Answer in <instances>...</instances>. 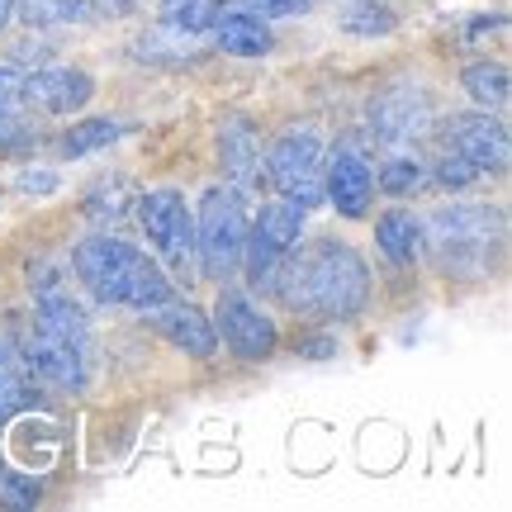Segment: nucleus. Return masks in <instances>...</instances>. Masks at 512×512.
Returning <instances> with one entry per match:
<instances>
[{
	"instance_id": "nucleus-5",
	"label": "nucleus",
	"mask_w": 512,
	"mask_h": 512,
	"mask_svg": "<svg viewBox=\"0 0 512 512\" xmlns=\"http://www.w3.org/2000/svg\"><path fill=\"white\" fill-rule=\"evenodd\" d=\"M266 185H271L280 200L299 204L304 214L323 204V171H328V147L318 133H285L275 138L266 152Z\"/></svg>"
},
{
	"instance_id": "nucleus-21",
	"label": "nucleus",
	"mask_w": 512,
	"mask_h": 512,
	"mask_svg": "<svg viewBox=\"0 0 512 512\" xmlns=\"http://www.w3.org/2000/svg\"><path fill=\"white\" fill-rule=\"evenodd\" d=\"M119 133L124 128L114 124V119H81V124H72L57 138V152L62 157H86V152H100V147L119 143Z\"/></svg>"
},
{
	"instance_id": "nucleus-10",
	"label": "nucleus",
	"mask_w": 512,
	"mask_h": 512,
	"mask_svg": "<svg viewBox=\"0 0 512 512\" xmlns=\"http://www.w3.org/2000/svg\"><path fill=\"white\" fill-rule=\"evenodd\" d=\"M437 119V105L422 86H389L370 100V128L380 143H413Z\"/></svg>"
},
{
	"instance_id": "nucleus-18",
	"label": "nucleus",
	"mask_w": 512,
	"mask_h": 512,
	"mask_svg": "<svg viewBox=\"0 0 512 512\" xmlns=\"http://www.w3.org/2000/svg\"><path fill=\"white\" fill-rule=\"evenodd\" d=\"M460 81H465V95L475 100L479 110H503L512 95V81L503 62H475V67H465Z\"/></svg>"
},
{
	"instance_id": "nucleus-16",
	"label": "nucleus",
	"mask_w": 512,
	"mask_h": 512,
	"mask_svg": "<svg viewBox=\"0 0 512 512\" xmlns=\"http://www.w3.org/2000/svg\"><path fill=\"white\" fill-rule=\"evenodd\" d=\"M375 242L389 266H418L422 252H427V233H422V219H413L408 209H389L375 223Z\"/></svg>"
},
{
	"instance_id": "nucleus-9",
	"label": "nucleus",
	"mask_w": 512,
	"mask_h": 512,
	"mask_svg": "<svg viewBox=\"0 0 512 512\" xmlns=\"http://www.w3.org/2000/svg\"><path fill=\"white\" fill-rule=\"evenodd\" d=\"M446 152H456L475 166L479 176H503L508 171V128L503 119H494L489 110H470V114H451L446 119Z\"/></svg>"
},
{
	"instance_id": "nucleus-1",
	"label": "nucleus",
	"mask_w": 512,
	"mask_h": 512,
	"mask_svg": "<svg viewBox=\"0 0 512 512\" xmlns=\"http://www.w3.org/2000/svg\"><path fill=\"white\" fill-rule=\"evenodd\" d=\"M275 294L290 313L323 318V323H347L366 309L370 271L351 242L318 238L285 256V266L275 275Z\"/></svg>"
},
{
	"instance_id": "nucleus-7",
	"label": "nucleus",
	"mask_w": 512,
	"mask_h": 512,
	"mask_svg": "<svg viewBox=\"0 0 512 512\" xmlns=\"http://www.w3.org/2000/svg\"><path fill=\"white\" fill-rule=\"evenodd\" d=\"M304 238V209L290 200L261 204L256 223L247 228V247H242V266L256 290H275V275L285 266V256Z\"/></svg>"
},
{
	"instance_id": "nucleus-8",
	"label": "nucleus",
	"mask_w": 512,
	"mask_h": 512,
	"mask_svg": "<svg viewBox=\"0 0 512 512\" xmlns=\"http://www.w3.org/2000/svg\"><path fill=\"white\" fill-rule=\"evenodd\" d=\"M214 332L223 337V347L233 351L238 361H271L280 347V328L266 309H256L247 294L223 290L214 304Z\"/></svg>"
},
{
	"instance_id": "nucleus-12",
	"label": "nucleus",
	"mask_w": 512,
	"mask_h": 512,
	"mask_svg": "<svg viewBox=\"0 0 512 512\" xmlns=\"http://www.w3.org/2000/svg\"><path fill=\"white\" fill-rule=\"evenodd\" d=\"M323 195L332 200V209L342 219H366L370 200H375V171L361 152H337L328 157V171H323Z\"/></svg>"
},
{
	"instance_id": "nucleus-11",
	"label": "nucleus",
	"mask_w": 512,
	"mask_h": 512,
	"mask_svg": "<svg viewBox=\"0 0 512 512\" xmlns=\"http://www.w3.org/2000/svg\"><path fill=\"white\" fill-rule=\"evenodd\" d=\"M147 313H152L147 323L162 332L176 351H185L190 361H209V356L219 351L214 318H209L204 309H195V304H171V299H166V304H157V309H147Z\"/></svg>"
},
{
	"instance_id": "nucleus-2",
	"label": "nucleus",
	"mask_w": 512,
	"mask_h": 512,
	"mask_svg": "<svg viewBox=\"0 0 512 512\" xmlns=\"http://www.w3.org/2000/svg\"><path fill=\"white\" fill-rule=\"evenodd\" d=\"M72 271L91 290L95 304H124V309H157L171 299V275L157 256L133 247L124 238L95 233L72 247Z\"/></svg>"
},
{
	"instance_id": "nucleus-22",
	"label": "nucleus",
	"mask_w": 512,
	"mask_h": 512,
	"mask_svg": "<svg viewBox=\"0 0 512 512\" xmlns=\"http://www.w3.org/2000/svg\"><path fill=\"white\" fill-rule=\"evenodd\" d=\"M394 24H399V15L389 10V5H380V0H356L347 15H342V29L356 38H375V34H394Z\"/></svg>"
},
{
	"instance_id": "nucleus-4",
	"label": "nucleus",
	"mask_w": 512,
	"mask_h": 512,
	"mask_svg": "<svg viewBox=\"0 0 512 512\" xmlns=\"http://www.w3.org/2000/svg\"><path fill=\"white\" fill-rule=\"evenodd\" d=\"M247 200L238 185H209L200 209H195V256H200L204 280L228 285L233 271L242 266V247H247Z\"/></svg>"
},
{
	"instance_id": "nucleus-24",
	"label": "nucleus",
	"mask_w": 512,
	"mask_h": 512,
	"mask_svg": "<svg viewBox=\"0 0 512 512\" xmlns=\"http://www.w3.org/2000/svg\"><path fill=\"white\" fill-rule=\"evenodd\" d=\"M29 399V384H24V361H15L10 351L0 347V413H10Z\"/></svg>"
},
{
	"instance_id": "nucleus-26",
	"label": "nucleus",
	"mask_w": 512,
	"mask_h": 512,
	"mask_svg": "<svg viewBox=\"0 0 512 512\" xmlns=\"http://www.w3.org/2000/svg\"><path fill=\"white\" fill-rule=\"evenodd\" d=\"M34 138H38L34 124L15 119V110H0V152H19V147H29Z\"/></svg>"
},
{
	"instance_id": "nucleus-13",
	"label": "nucleus",
	"mask_w": 512,
	"mask_h": 512,
	"mask_svg": "<svg viewBox=\"0 0 512 512\" xmlns=\"http://www.w3.org/2000/svg\"><path fill=\"white\" fill-rule=\"evenodd\" d=\"M24 366L38 370L43 380H53L57 389H86L91 384V351L72 347V342H62L53 332L34 328V342L24 351Z\"/></svg>"
},
{
	"instance_id": "nucleus-3",
	"label": "nucleus",
	"mask_w": 512,
	"mask_h": 512,
	"mask_svg": "<svg viewBox=\"0 0 512 512\" xmlns=\"http://www.w3.org/2000/svg\"><path fill=\"white\" fill-rule=\"evenodd\" d=\"M427 247L437 252L441 271L451 275H484L503 247V214L494 204H446L422 223Z\"/></svg>"
},
{
	"instance_id": "nucleus-30",
	"label": "nucleus",
	"mask_w": 512,
	"mask_h": 512,
	"mask_svg": "<svg viewBox=\"0 0 512 512\" xmlns=\"http://www.w3.org/2000/svg\"><path fill=\"white\" fill-rule=\"evenodd\" d=\"M10 19H15V0H0V29H5Z\"/></svg>"
},
{
	"instance_id": "nucleus-19",
	"label": "nucleus",
	"mask_w": 512,
	"mask_h": 512,
	"mask_svg": "<svg viewBox=\"0 0 512 512\" xmlns=\"http://www.w3.org/2000/svg\"><path fill=\"white\" fill-rule=\"evenodd\" d=\"M223 0H166L162 10V29L171 34H204V29H214L223 19Z\"/></svg>"
},
{
	"instance_id": "nucleus-27",
	"label": "nucleus",
	"mask_w": 512,
	"mask_h": 512,
	"mask_svg": "<svg viewBox=\"0 0 512 512\" xmlns=\"http://www.w3.org/2000/svg\"><path fill=\"white\" fill-rule=\"evenodd\" d=\"M313 0H242V10H252L261 19H285V15H304Z\"/></svg>"
},
{
	"instance_id": "nucleus-23",
	"label": "nucleus",
	"mask_w": 512,
	"mask_h": 512,
	"mask_svg": "<svg viewBox=\"0 0 512 512\" xmlns=\"http://www.w3.org/2000/svg\"><path fill=\"white\" fill-rule=\"evenodd\" d=\"M422 185H427V166L413 162V157H389L380 171V190L384 195H394V200H403V195H418Z\"/></svg>"
},
{
	"instance_id": "nucleus-17",
	"label": "nucleus",
	"mask_w": 512,
	"mask_h": 512,
	"mask_svg": "<svg viewBox=\"0 0 512 512\" xmlns=\"http://www.w3.org/2000/svg\"><path fill=\"white\" fill-rule=\"evenodd\" d=\"M271 29L266 19L252 15V10H223V19L214 24V48L228 57H261L271 53Z\"/></svg>"
},
{
	"instance_id": "nucleus-14",
	"label": "nucleus",
	"mask_w": 512,
	"mask_h": 512,
	"mask_svg": "<svg viewBox=\"0 0 512 512\" xmlns=\"http://www.w3.org/2000/svg\"><path fill=\"white\" fill-rule=\"evenodd\" d=\"M95 95V81L81 67H43L24 81V100L43 114H76Z\"/></svg>"
},
{
	"instance_id": "nucleus-29",
	"label": "nucleus",
	"mask_w": 512,
	"mask_h": 512,
	"mask_svg": "<svg viewBox=\"0 0 512 512\" xmlns=\"http://www.w3.org/2000/svg\"><path fill=\"white\" fill-rule=\"evenodd\" d=\"M24 81L29 76L19 72V67H0V110H15L19 100H24Z\"/></svg>"
},
{
	"instance_id": "nucleus-25",
	"label": "nucleus",
	"mask_w": 512,
	"mask_h": 512,
	"mask_svg": "<svg viewBox=\"0 0 512 512\" xmlns=\"http://www.w3.org/2000/svg\"><path fill=\"white\" fill-rule=\"evenodd\" d=\"M479 181H484V176H479L465 157H456V152H446V147H441V157H437V185L441 190L460 195V190H470V185H479Z\"/></svg>"
},
{
	"instance_id": "nucleus-20",
	"label": "nucleus",
	"mask_w": 512,
	"mask_h": 512,
	"mask_svg": "<svg viewBox=\"0 0 512 512\" xmlns=\"http://www.w3.org/2000/svg\"><path fill=\"white\" fill-rule=\"evenodd\" d=\"M133 200H138L133 185H128L124 176H114V181H100L91 195L81 200V214H86L91 223H124V214L133 209Z\"/></svg>"
},
{
	"instance_id": "nucleus-28",
	"label": "nucleus",
	"mask_w": 512,
	"mask_h": 512,
	"mask_svg": "<svg viewBox=\"0 0 512 512\" xmlns=\"http://www.w3.org/2000/svg\"><path fill=\"white\" fill-rule=\"evenodd\" d=\"M15 190H19V195H53L57 176L48 171V166H29V171H19V176H15Z\"/></svg>"
},
{
	"instance_id": "nucleus-6",
	"label": "nucleus",
	"mask_w": 512,
	"mask_h": 512,
	"mask_svg": "<svg viewBox=\"0 0 512 512\" xmlns=\"http://www.w3.org/2000/svg\"><path fill=\"white\" fill-rule=\"evenodd\" d=\"M133 209H138V223H143L157 261L171 266L176 275L190 271V261H195V209L185 204L181 190H171V185L147 190L133 200Z\"/></svg>"
},
{
	"instance_id": "nucleus-15",
	"label": "nucleus",
	"mask_w": 512,
	"mask_h": 512,
	"mask_svg": "<svg viewBox=\"0 0 512 512\" xmlns=\"http://www.w3.org/2000/svg\"><path fill=\"white\" fill-rule=\"evenodd\" d=\"M219 157H223V176L228 185H261V138L247 119H223L219 124Z\"/></svg>"
}]
</instances>
